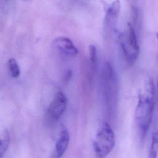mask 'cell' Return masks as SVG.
<instances>
[{
	"instance_id": "obj_1",
	"label": "cell",
	"mask_w": 158,
	"mask_h": 158,
	"mask_svg": "<svg viewBox=\"0 0 158 158\" xmlns=\"http://www.w3.org/2000/svg\"><path fill=\"white\" fill-rule=\"evenodd\" d=\"M156 87L149 80L143 93L139 94L135 111V122L141 141H143L151 127L155 104Z\"/></svg>"
},
{
	"instance_id": "obj_2",
	"label": "cell",
	"mask_w": 158,
	"mask_h": 158,
	"mask_svg": "<svg viewBox=\"0 0 158 158\" xmlns=\"http://www.w3.org/2000/svg\"><path fill=\"white\" fill-rule=\"evenodd\" d=\"M119 46L125 60L128 65H133L139 54V46L135 27L128 23L125 29L118 36Z\"/></svg>"
},
{
	"instance_id": "obj_3",
	"label": "cell",
	"mask_w": 158,
	"mask_h": 158,
	"mask_svg": "<svg viewBox=\"0 0 158 158\" xmlns=\"http://www.w3.org/2000/svg\"><path fill=\"white\" fill-rule=\"evenodd\" d=\"M115 144L114 131L106 122L98 128L93 141V149L96 158H106L113 150Z\"/></svg>"
},
{
	"instance_id": "obj_4",
	"label": "cell",
	"mask_w": 158,
	"mask_h": 158,
	"mask_svg": "<svg viewBox=\"0 0 158 158\" xmlns=\"http://www.w3.org/2000/svg\"><path fill=\"white\" fill-rule=\"evenodd\" d=\"M120 9L121 3L120 0H115L107 8L104 27L106 32L109 36H112L117 30Z\"/></svg>"
},
{
	"instance_id": "obj_5",
	"label": "cell",
	"mask_w": 158,
	"mask_h": 158,
	"mask_svg": "<svg viewBox=\"0 0 158 158\" xmlns=\"http://www.w3.org/2000/svg\"><path fill=\"white\" fill-rule=\"evenodd\" d=\"M67 103L66 96L62 91H58L49 106L48 113L50 116L54 119L60 118L65 110Z\"/></svg>"
},
{
	"instance_id": "obj_6",
	"label": "cell",
	"mask_w": 158,
	"mask_h": 158,
	"mask_svg": "<svg viewBox=\"0 0 158 158\" xmlns=\"http://www.w3.org/2000/svg\"><path fill=\"white\" fill-rule=\"evenodd\" d=\"M54 43L60 51L65 54L72 56H75L78 53V50L73 42L67 37H59L54 40Z\"/></svg>"
},
{
	"instance_id": "obj_7",
	"label": "cell",
	"mask_w": 158,
	"mask_h": 158,
	"mask_svg": "<svg viewBox=\"0 0 158 158\" xmlns=\"http://www.w3.org/2000/svg\"><path fill=\"white\" fill-rule=\"evenodd\" d=\"M70 141V134L68 130L63 127L61 128L59 137L56 144L55 154L56 158H60L62 157L67 150Z\"/></svg>"
},
{
	"instance_id": "obj_8",
	"label": "cell",
	"mask_w": 158,
	"mask_h": 158,
	"mask_svg": "<svg viewBox=\"0 0 158 158\" xmlns=\"http://www.w3.org/2000/svg\"><path fill=\"white\" fill-rule=\"evenodd\" d=\"M158 156V128L154 130L151 134L148 158H157Z\"/></svg>"
},
{
	"instance_id": "obj_9",
	"label": "cell",
	"mask_w": 158,
	"mask_h": 158,
	"mask_svg": "<svg viewBox=\"0 0 158 158\" xmlns=\"http://www.w3.org/2000/svg\"><path fill=\"white\" fill-rule=\"evenodd\" d=\"M89 59H90V65L91 69L93 73H95L97 70L98 64V56H97V50L96 47L91 44L89 47Z\"/></svg>"
},
{
	"instance_id": "obj_10",
	"label": "cell",
	"mask_w": 158,
	"mask_h": 158,
	"mask_svg": "<svg viewBox=\"0 0 158 158\" xmlns=\"http://www.w3.org/2000/svg\"><path fill=\"white\" fill-rule=\"evenodd\" d=\"M9 69L13 78H17L20 74V70L17 60L14 58H10L8 61Z\"/></svg>"
},
{
	"instance_id": "obj_11",
	"label": "cell",
	"mask_w": 158,
	"mask_h": 158,
	"mask_svg": "<svg viewBox=\"0 0 158 158\" xmlns=\"http://www.w3.org/2000/svg\"><path fill=\"white\" fill-rule=\"evenodd\" d=\"M10 139L9 136L8 135V133H5L4 135V138L1 139L0 138V158H2L6 152V150L8 148L9 144Z\"/></svg>"
},
{
	"instance_id": "obj_12",
	"label": "cell",
	"mask_w": 158,
	"mask_h": 158,
	"mask_svg": "<svg viewBox=\"0 0 158 158\" xmlns=\"http://www.w3.org/2000/svg\"><path fill=\"white\" fill-rule=\"evenodd\" d=\"M156 92H157V105H158V76H157V85H156Z\"/></svg>"
},
{
	"instance_id": "obj_13",
	"label": "cell",
	"mask_w": 158,
	"mask_h": 158,
	"mask_svg": "<svg viewBox=\"0 0 158 158\" xmlns=\"http://www.w3.org/2000/svg\"><path fill=\"white\" fill-rule=\"evenodd\" d=\"M157 40H158V33H157Z\"/></svg>"
}]
</instances>
